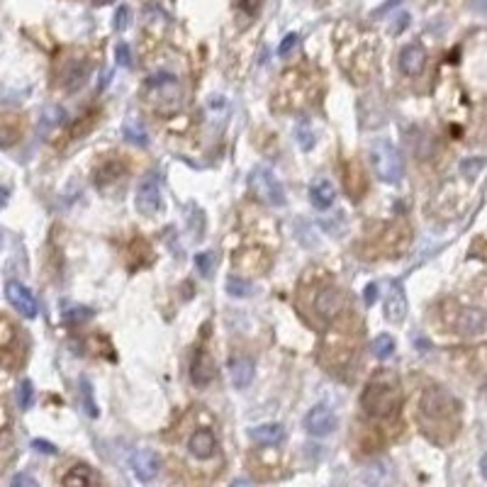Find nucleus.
Returning <instances> with one entry per match:
<instances>
[{
  "label": "nucleus",
  "mask_w": 487,
  "mask_h": 487,
  "mask_svg": "<svg viewBox=\"0 0 487 487\" xmlns=\"http://www.w3.org/2000/svg\"><path fill=\"white\" fill-rule=\"evenodd\" d=\"M258 5H261V0H239V8L247 12V15H253V12L258 10Z\"/></svg>",
  "instance_id": "35"
},
{
  "label": "nucleus",
  "mask_w": 487,
  "mask_h": 487,
  "mask_svg": "<svg viewBox=\"0 0 487 487\" xmlns=\"http://www.w3.org/2000/svg\"><path fill=\"white\" fill-rule=\"evenodd\" d=\"M115 59H117V64L120 66H132V51H129V44L127 42H120L115 47Z\"/></svg>",
  "instance_id": "29"
},
{
  "label": "nucleus",
  "mask_w": 487,
  "mask_h": 487,
  "mask_svg": "<svg viewBox=\"0 0 487 487\" xmlns=\"http://www.w3.org/2000/svg\"><path fill=\"white\" fill-rule=\"evenodd\" d=\"M88 71H90V66L86 64V61H76V64L68 68V73H66V90H78V88L86 83L88 78Z\"/></svg>",
  "instance_id": "21"
},
{
  "label": "nucleus",
  "mask_w": 487,
  "mask_h": 487,
  "mask_svg": "<svg viewBox=\"0 0 487 487\" xmlns=\"http://www.w3.org/2000/svg\"><path fill=\"white\" fill-rule=\"evenodd\" d=\"M95 5H108V3H112V0H93Z\"/></svg>",
  "instance_id": "40"
},
{
  "label": "nucleus",
  "mask_w": 487,
  "mask_h": 487,
  "mask_svg": "<svg viewBox=\"0 0 487 487\" xmlns=\"http://www.w3.org/2000/svg\"><path fill=\"white\" fill-rule=\"evenodd\" d=\"M397 3H400V0H390V3H385L383 8H380V10H375V15H383V12H388V10H392L395 5H397Z\"/></svg>",
  "instance_id": "38"
},
{
  "label": "nucleus",
  "mask_w": 487,
  "mask_h": 487,
  "mask_svg": "<svg viewBox=\"0 0 487 487\" xmlns=\"http://www.w3.org/2000/svg\"><path fill=\"white\" fill-rule=\"evenodd\" d=\"M249 188H251L253 197L261 203L271 205V208H280L285 205V188L278 181V175L266 166H258L249 175Z\"/></svg>",
  "instance_id": "4"
},
{
  "label": "nucleus",
  "mask_w": 487,
  "mask_h": 487,
  "mask_svg": "<svg viewBox=\"0 0 487 487\" xmlns=\"http://www.w3.org/2000/svg\"><path fill=\"white\" fill-rule=\"evenodd\" d=\"M5 297H8V302L15 307L17 312L22 314V317H27V319L37 317V312H39L37 300H34V295L29 292L27 285H22L20 280H8L5 283Z\"/></svg>",
  "instance_id": "6"
},
{
  "label": "nucleus",
  "mask_w": 487,
  "mask_h": 487,
  "mask_svg": "<svg viewBox=\"0 0 487 487\" xmlns=\"http://www.w3.org/2000/svg\"><path fill=\"white\" fill-rule=\"evenodd\" d=\"M371 161H373V171L383 183H400L402 175H405V164H402V156L397 151V147L385 139H378V142L371 147Z\"/></svg>",
  "instance_id": "2"
},
{
  "label": "nucleus",
  "mask_w": 487,
  "mask_h": 487,
  "mask_svg": "<svg viewBox=\"0 0 487 487\" xmlns=\"http://www.w3.org/2000/svg\"><path fill=\"white\" fill-rule=\"evenodd\" d=\"M61 482H64V485H68V487L93 485V482H98V475H93L88 466H73L71 471L66 473L64 480H61Z\"/></svg>",
  "instance_id": "20"
},
{
  "label": "nucleus",
  "mask_w": 487,
  "mask_h": 487,
  "mask_svg": "<svg viewBox=\"0 0 487 487\" xmlns=\"http://www.w3.org/2000/svg\"><path fill=\"white\" fill-rule=\"evenodd\" d=\"M93 317V310H90V307H71V310H68V312H66V319H68V322H86V319H90Z\"/></svg>",
  "instance_id": "28"
},
{
  "label": "nucleus",
  "mask_w": 487,
  "mask_h": 487,
  "mask_svg": "<svg viewBox=\"0 0 487 487\" xmlns=\"http://www.w3.org/2000/svg\"><path fill=\"white\" fill-rule=\"evenodd\" d=\"M363 302H366L368 307H373L375 302H378V285L375 283L366 285V290H363Z\"/></svg>",
  "instance_id": "33"
},
{
  "label": "nucleus",
  "mask_w": 487,
  "mask_h": 487,
  "mask_svg": "<svg viewBox=\"0 0 487 487\" xmlns=\"http://www.w3.org/2000/svg\"><path fill=\"white\" fill-rule=\"evenodd\" d=\"M214 446H217V441H214V434L210 429H197L188 441V451L197 460H208L214 453Z\"/></svg>",
  "instance_id": "15"
},
{
  "label": "nucleus",
  "mask_w": 487,
  "mask_h": 487,
  "mask_svg": "<svg viewBox=\"0 0 487 487\" xmlns=\"http://www.w3.org/2000/svg\"><path fill=\"white\" fill-rule=\"evenodd\" d=\"M134 205L137 210L144 214V217H151L161 210V181L159 173H147L139 181L137 186V197H134Z\"/></svg>",
  "instance_id": "5"
},
{
  "label": "nucleus",
  "mask_w": 487,
  "mask_h": 487,
  "mask_svg": "<svg viewBox=\"0 0 487 487\" xmlns=\"http://www.w3.org/2000/svg\"><path fill=\"white\" fill-rule=\"evenodd\" d=\"M253 380V363L249 361V358H236V361H232V383H234V388L244 390L249 388Z\"/></svg>",
  "instance_id": "17"
},
{
  "label": "nucleus",
  "mask_w": 487,
  "mask_h": 487,
  "mask_svg": "<svg viewBox=\"0 0 487 487\" xmlns=\"http://www.w3.org/2000/svg\"><path fill=\"white\" fill-rule=\"evenodd\" d=\"M129 468L132 473L137 475V480L142 482H151L153 477L159 475L161 471V458L153 451L149 449H139V451H132L129 455Z\"/></svg>",
  "instance_id": "8"
},
{
  "label": "nucleus",
  "mask_w": 487,
  "mask_h": 487,
  "mask_svg": "<svg viewBox=\"0 0 487 487\" xmlns=\"http://www.w3.org/2000/svg\"><path fill=\"white\" fill-rule=\"evenodd\" d=\"M295 47H297V34H295V32L285 34L283 42H280V47H278V54H280V56H288L292 49H295Z\"/></svg>",
  "instance_id": "31"
},
{
  "label": "nucleus",
  "mask_w": 487,
  "mask_h": 487,
  "mask_svg": "<svg viewBox=\"0 0 487 487\" xmlns=\"http://www.w3.org/2000/svg\"><path fill=\"white\" fill-rule=\"evenodd\" d=\"M15 397H17V407H20L22 412H27L34 402V385L29 383V380H22L15 390Z\"/></svg>",
  "instance_id": "24"
},
{
  "label": "nucleus",
  "mask_w": 487,
  "mask_h": 487,
  "mask_svg": "<svg viewBox=\"0 0 487 487\" xmlns=\"http://www.w3.org/2000/svg\"><path fill=\"white\" fill-rule=\"evenodd\" d=\"M81 400H83V407H86L88 416H98V405L93 402V385L88 383L86 378L81 380Z\"/></svg>",
  "instance_id": "27"
},
{
  "label": "nucleus",
  "mask_w": 487,
  "mask_h": 487,
  "mask_svg": "<svg viewBox=\"0 0 487 487\" xmlns=\"http://www.w3.org/2000/svg\"><path fill=\"white\" fill-rule=\"evenodd\" d=\"M336 424H339V419L329 405H314L305 416V429L312 436H329L336 429Z\"/></svg>",
  "instance_id": "7"
},
{
  "label": "nucleus",
  "mask_w": 487,
  "mask_h": 487,
  "mask_svg": "<svg viewBox=\"0 0 487 487\" xmlns=\"http://www.w3.org/2000/svg\"><path fill=\"white\" fill-rule=\"evenodd\" d=\"M385 317L390 324H402L407 317V295L400 283H390L388 300H385Z\"/></svg>",
  "instance_id": "10"
},
{
  "label": "nucleus",
  "mask_w": 487,
  "mask_h": 487,
  "mask_svg": "<svg viewBox=\"0 0 487 487\" xmlns=\"http://www.w3.org/2000/svg\"><path fill=\"white\" fill-rule=\"evenodd\" d=\"M482 166H485V161H482V159H466L463 164H460V171H463L466 175H475L477 171L482 168Z\"/></svg>",
  "instance_id": "32"
},
{
  "label": "nucleus",
  "mask_w": 487,
  "mask_h": 487,
  "mask_svg": "<svg viewBox=\"0 0 487 487\" xmlns=\"http://www.w3.org/2000/svg\"><path fill=\"white\" fill-rule=\"evenodd\" d=\"M251 438L261 446H278L283 444L285 429L280 424H261V427L251 429Z\"/></svg>",
  "instance_id": "16"
},
{
  "label": "nucleus",
  "mask_w": 487,
  "mask_h": 487,
  "mask_svg": "<svg viewBox=\"0 0 487 487\" xmlns=\"http://www.w3.org/2000/svg\"><path fill=\"white\" fill-rule=\"evenodd\" d=\"M485 395H487V383H485Z\"/></svg>",
  "instance_id": "41"
},
{
  "label": "nucleus",
  "mask_w": 487,
  "mask_h": 487,
  "mask_svg": "<svg viewBox=\"0 0 487 487\" xmlns=\"http://www.w3.org/2000/svg\"><path fill=\"white\" fill-rule=\"evenodd\" d=\"M373 353H375V358H380V361H388V358L395 353V339L390 334L375 336V341H373Z\"/></svg>",
  "instance_id": "23"
},
{
  "label": "nucleus",
  "mask_w": 487,
  "mask_h": 487,
  "mask_svg": "<svg viewBox=\"0 0 487 487\" xmlns=\"http://www.w3.org/2000/svg\"><path fill=\"white\" fill-rule=\"evenodd\" d=\"M295 142L302 151H310L314 147V129L310 125V120H305V117L295 125Z\"/></svg>",
  "instance_id": "22"
},
{
  "label": "nucleus",
  "mask_w": 487,
  "mask_h": 487,
  "mask_svg": "<svg viewBox=\"0 0 487 487\" xmlns=\"http://www.w3.org/2000/svg\"><path fill=\"white\" fill-rule=\"evenodd\" d=\"M471 5H473V10H477V12H487V0H471Z\"/></svg>",
  "instance_id": "37"
},
{
  "label": "nucleus",
  "mask_w": 487,
  "mask_h": 487,
  "mask_svg": "<svg viewBox=\"0 0 487 487\" xmlns=\"http://www.w3.org/2000/svg\"><path fill=\"white\" fill-rule=\"evenodd\" d=\"M455 329L460 334L466 336H475L482 334L487 329V314L482 310H475V307H468V310H460L458 319H455Z\"/></svg>",
  "instance_id": "13"
},
{
  "label": "nucleus",
  "mask_w": 487,
  "mask_h": 487,
  "mask_svg": "<svg viewBox=\"0 0 487 487\" xmlns=\"http://www.w3.org/2000/svg\"><path fill=\"white\" fill-rule=\"evenodd\" d=\"M10 485H12V487H17V485H25V487H37V482H34L29 475H15V477H12V480H10Z\"/></svg>",
  "instance_id": "36"
},
{
  "label": "nucleus",
  "mask_w": 487,
  "mask_h": 487,
  "mask_svg": "<svg viewBox=\"0 0 487 487\" xmlns=\"http://www.w3.org/2000/svg\"><path fill=\"white\" fill-rule=\"evenodd\" d=\"M310 200L317 210H329L336 200V188L327 178H314L310 183Z\"/></svg>",
  "instance_id": "14"
},
{
  "label": "nucleus",
  "mask_w": 487,
  "mask_h": 487,
  "mask_svg": "<svg viewBox=\"0 0 487 487\" xmlns=\"http://www.w3.org/2000/svg\"><path fill=\"white\" fill-rule=\"evenodd\" d=\"M129 27V8L127 5H120L115 12V29L117 32H125Z\"/></svg>",
  "instance_id": "30"
},
{
  "label": "nucleus",
  "mask_w": 487,
  "mask_h": 487,
  "mask_svg": "<svg viewBox=\"0 0 487 487\" xmlns=\"http://www.w3.org/2000/svg\"><path fill=\"white\" fill-rule=\"evenodd\" d=\"M64 120H66L64 108H59V105H49V108L42 112V117H39V132H42V134H49L51 129L64 125Z\"/></svg>",
  "instance_id": "19"
},
{
  "label": "nucleus",
  "mask_w": 487,
  "mask_h": 487,
  "mask_svg": "<svg viewBox=\"0 0 487 487\" xmlns=\"http://www.w3.org/2000/svg\"><path fill=\"white\" fill-rule=\"evenodd\" d=\"M195 266L197 271L203 273V278H210L214 271V266H217V256H214V251H203L195 256Z\"/></svg>",
  "instance_id": "25"
},
{
  "label": "nucleus",
  "mask_w": 487,
  "mask_h": 487,
  "mask_svg": "<svg viewBox=\"0 0 487 487\" xmlns=\"http://www.w3.org/2000/svg\"><path fill=\"white\" fill-rule=\"evenodd\" d=\"M227 292H229L232 297H247L251 295V283L232 275V278H227Z\"/></svg>",
  "instance_id": "26"
},
{
  "label": "nucleus",
  "mask_w": 487,
  "mask_h": 487,
  "mask_svg": "<svg viewBox=\"0 0 487 487\" xmlns=\"http://www.w3.org/2000/svg\"><path fill=\"white\" fill-rule=\"evenodd\" d=\"M32 446H34L37 451H42V453H47V455H56V453H59L54 444H49V441H42V438H34Z\"/></svg>",
  "instance_id": "34"
},
{
  "label": "nucleus",
  "mask_w": 487,
  "mask_h": 487,
  "mask_svg": "<svg viewBox=\"0 0 487 487\" xmlns=\"http://www.w3.org/2000/svg\"><path fill=\"white\" fill-rule=\"evenodd\" d=\"M402 402V390H400V380L397 375L390 371H380L375 373L371 380H368L366 390L361 395V407L368 416L373 419H385V416H392L397 412Z\"/></svg>",
  "instance_id": "1"
},
{
  "label": "nucleus",
  "mask_w": 487,
  "mask_h": 487,
  "mask_svg": "<svg viewBox=\"0 0 487 487\" xmlns=\"http://www.w3.org/2000/svg\"><path fill=\"white\" fill-rule=\"evenodd\" d=\"M422 422H449L451 416H455L458 412V402L451 392H446L444 388H427L422 395Z\"/></svg>",
  "instance_id": "3"
},
{
  "label": "nucleus",
  "mask_w": 487,
  "mask_h": 487,
  "mask_svg": "<svg viewBox=\"0 0 487 487\" xmlns=\"http://www.w3.org/2000/svg\"><path fill=\"white\" fill-rule=\"evenodd\" d=\"M190 378L195 385L205 388L214 380V361L205 349H197L195 356H192V363H190Z\"/></svg>",
  "instance_id": "11"
},
{
  "label": "nucleus",
  "mask_w": 487,
  "mask_h": 487,
  "mask_svg": "<svg viewBox=\"0 0 487 487\" xmlns=\"http://www.w3.org/2000/svg\"><path fill=\"white\" fill-rule=\"evenodd\" d=\"M122 134H125V139L129 144H134V147H139V149H147L149 147V132H147V127L142 125V120H137V117H132V120H127V125H125V129H122Z\"/></svg>",
  "instance_id": "18"
},
{
  "label": "nucleus",
  "mask_w": 487,
  "mask_h": 487,
  "mask_svg": "<svg viewBox=\"0 0 487 487\" xmlns=\"http://www.w3.org/2000/svg\"><path fill=\"white\" fill-rule=\"evenodd\" d=\"M480 473H482V477H485V480H487V453L480 458Z\"/></svg>",
  "instance_id": "39"
},
{
  "label": "nucleus",
  "mask_w": 487,
  "mask_h": 487,
  "mask_svg": "<svg viewBox=\"0 0 487 487\" xmlns=\"http://www.w3.org/2000/svg\"><path fill=\"white\" fill-rule=\"evenodd\" d=\"M314 307H317V312L322 317L336 319L346 310V295L341 290H336V288H324L317 295V300H314Z\"/></svg>",
  "instance_id": "9"
},
{
  "label": "nucleus",
  "mask_w": 487,
  "mask_h": 487,
  "mask_svg": "<svg viewBox=\"0 0 487 487\" xmlns=\"http://www.w3.org/2000/svg\"><path fill=\"white\" fill-rule=\"evenodd\" d=\"M397 64H400V71L405 76H419L424 71V66H427V51L419 44H410V47H405L400 51Z\"/></svg>",
  "instance_id": "12"
}]
</instances>
